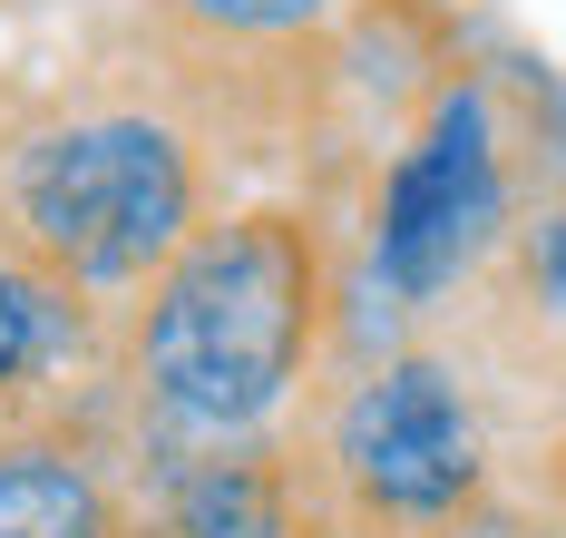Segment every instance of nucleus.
Masks as SVG:
<instances>
[{
  "label": "nucleus",
  "mask_w": 566,
  "mask_h": 538,
  "mask_svg": "<svg viewBox=\"0 0 566 538\" xmlns=\"http://www.w3.org/2000/svg\"><path fill=\"white\" fill-rule=\"evenodd\" d=\"M313 333H323V236L293 206H254L196 226L147 284L137 392L196 441H244L303 382Z\"/></svg>",
  "instance_id": "obj_1"
},
{
  "label": "nucleus",
  "mask_w": 566,
  "mask_h": 538,
  "mask_svg": "<svg viewBox=\"0 0 566 538\" xmlns=\"http://www.w3.org/2000/svg\"><path fill=\"white\" fill-rule=\"evenodd\" d=\"M10 236L88 284H157L196 236V147L147 108H88L10 147Z\"/></svg>",
  "instance_id": "obj_2"
},
{
  "label": "nucleus",
  "mask_w": 566,
  "mask_h": 538,
  "mask_svg": "<svg viewBox=\"0 0 566 538\" xmlns=\"http://www.w3.org/2000/svg\"><path fill=\"white\" fill-rule=\"evenodd\" d=\"M333 470L342 489L371 509V519H450L459 499L479 489L489 451H479V412L459 392L450 362L410 353V362H381L333 421Z\"/></svg>",
  "instance_id": "obj_3"
},
{
  "label": "nucleus",
  "mask_w": 566,
  "mask_h": 538,
  "mask_svg": "<svg viewBox=\"0 0 566 538\" xmlns=\"http://www.w3.org/2000/svg\"><path fill=\"white\" fill-rule=\"evenodd\" d=\"M509 216V177H499V137H489V99L479 89H450L430 127L410 137L381 177V226H371V255H381V284L391 294H440L479 245L499 236Z\"/></svg>",
  "instance_id": "obj_4"
},
{
  "label": "nucleus",
  "mask_w": 566,
  "mask_h": 538,
  "mask_svg": "<svg viewBox=\"0 0 566 538\" xmlns=\"http://www.w3.org/2000/svg\"><path fill=\"white\" fill-rule=\"evenodd\" d=\"M78 343H88V294L30 245H0V392L69 372Z\"/></svg>",
  "instance_id": "obj_5"
},
{
  "label": "nucleus",
  "mask_w": 566,
  "mask_h": 538,
  "mask_svg": "<svg viewBox=\"0 0 566 538\" xmlns=\"http://www.w3.org/2000/svg\"><path fill=\"white\" fill-rule=\"evenodd\" d=\"M0 538H117V509L88 461L50 441H0Z\"/></svg>",
  "instance_id": "obj_6"
},
{
  "label": "nucleus",
  "mask_w": 566,
  "mask_h": 538,
  "mask_svg": "<svg viewBox=\"0 0 566 538\" xmlns=\"http://www.w3.org/2000/svg\"><path fill=\"white\" fill-rule=\"evenodd\" d=\"M167 538H293V479L264 451H216L176 479Z\"/></svg>",
  "instance_id": "obj_7"
},
{
  "label": "nucleus",
  "mask_w": 566,
  "mask_h": 538,
  "mask_svg": "<svg viewBox=\"0 0 566 538\" xmlns=\"http://www.w3.org/2000/svg\"><path fill=\"white\" fill-rule=\"evenodd\" d=\"M196 30H216V40H283V30H303V20H323L333 0H176Z\"/></svg>",
  "instance_id": "obj_8"
},
{
  "label": "nucleus",
  "mask_w": 566,
  "mask_h": 538,
  "mask_svg": "<svg viewBox=\"0 0 566 538\" xmlns=\"http://www.w3.org/2000/svg\"><path fill=\"white\" fill-rule=\"evenodd\" d=\"M557 509H566V441H557Z\"/></svg>",
  "instance_id": "obj_9"
}]
</instances>
